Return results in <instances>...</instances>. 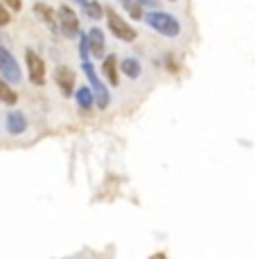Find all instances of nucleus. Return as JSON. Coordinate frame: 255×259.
I'll use <instances>...</instances> for the list:
<instances>
[{
  "mask_svg": "<svg viewBox=\"0 0 255 259\" xmlns=\"http://www.w3.org/2000/svg\"><path fill=\"white\" fill-rule=\"evenodd\" d=\"M34 14H37L41 21H46L50 27H54L57 25V16H54V9L52 7H48L46 3H37L34 5Z\"/></svg>",
  "mask_w": 255,
  "mask_h": 259,
  "instance_id": "nucleus-11",
  "label": "nucleus"
},
{
  "mask_svg": "<svg viewBox=\"0 0 255 259\" xmlns=\"http://www.w3.org/2000/svg\"><path fill=\"white\" fill-rule=\"evenodd\" d=\"M93 102H95L93 88H79V91H77V104H79V106H82V108H91Z\"/></svg>",
  "mask_w": 255,
  "mask_h": 259,
  "instance_id": "nucleus-13",
  "label": "nucleus"
},
{
  "mask_svg": "<svg viewBox=\"0 0 255 259\" xmlns=\"http://www.w3.org/2000/svg\"><path fill=\"white\" fill-rule=\"evenodd\" d=\"M102 70H104V77L108 79V83H111V86H118L120 83V79H118V59L113 57V54H108V59H104Z\"/></svg>",
  "mask_w": 255,
  "mask_h": 259,
  "instance_id": "nucleus-10",
  "label": "nucleus"
},
{
  "mask_svg": "<svg viewBox=\"0 0 255 259\" xmlns=\"http://www.w3.org/2000/svg\"><path fill=\"white\" fill-rule=\"evenodd\" d=\"M25 128H27V117L21 111L7 113V131L12 136H21V133H25Z\"/></svg>",
  "mask_w": 255,
  "mask_h": 259,
  "instance_id": "nucleus-8",
  "label": "nucleus"
},
{
  "mask_svg": "<svg viewBox=\"0 0 255 259\" xmlns=\"http://www.w3.org/2000/svg\"><path fill=\"white\" fill-rule=\"evenodd\" d=\"M106 21H108V29L120 38V41H136V29L131 27L122 16L116 12V9H106Z\"/></svg>",
  "mask_w": 255,
  "mask_h": 259,
  "instance_id": "nucleus-2",
  "label": "nucleus"
},
{
  "mask_svg": "<svg viewBox=\"0 0 255 259\" xmlns=\"http://www.w3.org/2000/svg\"><path fill=\"white\" fill-rule=\"evenodd\" d=\"M25 61H27L29 81L34 86H43L46 83V63H43V59L34 50H25Z\"/></svg>",
  "mask_w": 255,
  "mask_h": 259,
  "instance_id": "nucleus-4",
  "label": "nucleus"
},
{
  "mask_svg": "<svg viewBox=\"0 0 255 259\" xmlns=\"http://www.w3.org/2000/svg\"><path fill=\"white\" fill-rule=\"evenodd\" d=\"M144 23L154 29V32L163 34V36H178L181 34V23L172 16V14H165V12H149L144 14Z\"/></svg>",
  "mask_w": 255,
  "mask_h": 259,
  "instance_id": "nucleus-1",
  "label": "nucleus"
},
{
  "mask_svg": "<svg viewBox=\"0 0 255 259\" xmlns=\"http://www.w3.org/2000/svg\"><path fill=\"white\" fill-rule=\"evenodd\" d=\"M140 70H142V68H140V63L136 61V59H124L122 61V72L127 74L129 79H138Z\"/></svg>",
  "mask_w": 255,
  "mask_h": 259,
  "instance_id": "nucleus-12",
  "label": "nucleus"
},
{
  "mask_svg": "<svg viewBox=\"0 0 255 259\" xmlns=\"http://www.w3.org/2000/svg\"><path fill=\"white\" fill-rule=\"evenodd\" d=\"M0 99H3L5 104H16V99H18V95L12 91V88L7 86V81H3L0 79Z\"/></svg>",
  "mask_w": 255,
  "mask_h": 259,
  "instance_id": "nucleus-14",
  "label": "nucleus"
},
{
  "mask_svg": "<svg viewBox=\"0 0 255 259\" xmlns=\"http://www.w3.org/2000/svg\"><path fill=\"white\" fill-rule=\"evenodd\" d=\"M0 74H3L9 83H21V79H23V72H21L18 61L14 59V54L9 52L7 48H3V46H0Z\"/></svg>",
  "mask_w": 255,
  "mask_h": 259,
  "instance_id": "nucleus-3",
  "label": "nucleus"
},
{
  "mask_svg": "<svg viewBox=\"0 0 255 259\" xmlns=\"http://www.w3.org/2000/svg\"><path fill=\"white\" fill-rule=\"evenodd\" d=\"M86 7V14H88V18H93V21H97L102 14H106V12H102V5L99 3H95V0H91V3H86L84 5Z\"/></svg>",
  "mask_w": 255,
  "mask_h": 259,
  "instance_id": "nucleus-15",
  "label": "nucleus"
},
{
  "mask_svg": "<svg viewBox=\"0 0 255 259\" xmlns=\"http://www.w3.org/2000/svg\"><path fill=\"white\" fill-rule=\"evenodd\" d=\"M88 48H91L93 57H104V32L99 27H93L91 32H88Z\"/></svg>",
  "mask_w": 255,
  "mask_h": 259,
  "instance_id": "nucleus-9",
  "label": "nucleus"
},
{
  "mask_svg": "<svg viewBox=\"0 0 255 259\" xmlns=\"http://www.w3.org/2000/svg\"><path fill=\"white\" fill-rule=\"evenodd\" d=\"M59 27H61V34L66 38H72L79 34V18L75 16V12L70 7L59 9Z\"/></svg>",
  "mask_w": 255,
  "mask_h": 259,
  "instance_id": "nucleus-6",
  "label": "nucleus"
},
{
  "mask_svg": "<svg viewBox=\"0 0 255 259\" xmlns=\"http://www.w3.org/2000/svg\"><path fill=\"white\" fill-rule=\"evenodd\" d=\"M9 23V12H7V5H0V27Z\"/></svg>",
  "mask_w": 255,
  "mask_h": 259,
  "instance_id": "nucleus-16",
  "label": "nucleus"
},
{
  "mask_svg": "<svg viewBox=\"0 0 255 259\" xmlns=\"http://www.w3.org/2000/svg\"><path fill=\"white\" fill-rule=\"evenodd\" d=\"M5 5H7L9 9H14V12H21V7H23V3L21 0H3Z\"/></svg>",
  "mask_w": 255,
  "mask_h": 259,
  "instance_id": "nucleus-17",
  "label": "nucleus"
},
{
  "mask_svg": "<svg viewBox=\"0 0 255 259\" xmlns=\"http://www.w3.org/2000/svg\"><path fill=\"white\" fill-rule=\"evenodd\" d=\"M84 72H86L88 81H91V88H93V93H95V99H97V106L99 108H106L108 106V91H106V86H104V83L97 79V74H95V68L88 61H84Z\"/></svg>",
  "mask_w": 255,
  "mask_h": 259,
  "instance_id": "nucleus-5",
  "label": "nucleus"
},
{
  "mask_svg": "<svg viewBox=\"0 0 255 259\" xmlns=\"http://www.w3.org/2000/svg\"><path fill=\"white\" fill-rule=\"evenodd\" d=\"M54 79H57L59 91L66 95V97H70V95H72V88H75V72H72V68L59 66L57 72H54Z\"/></svg>",
  "mask_w": 255,
  "mask_h": 259,
  "instance_id": "nucleus-7",
  "label": "nucleus"
}]
</instances>
